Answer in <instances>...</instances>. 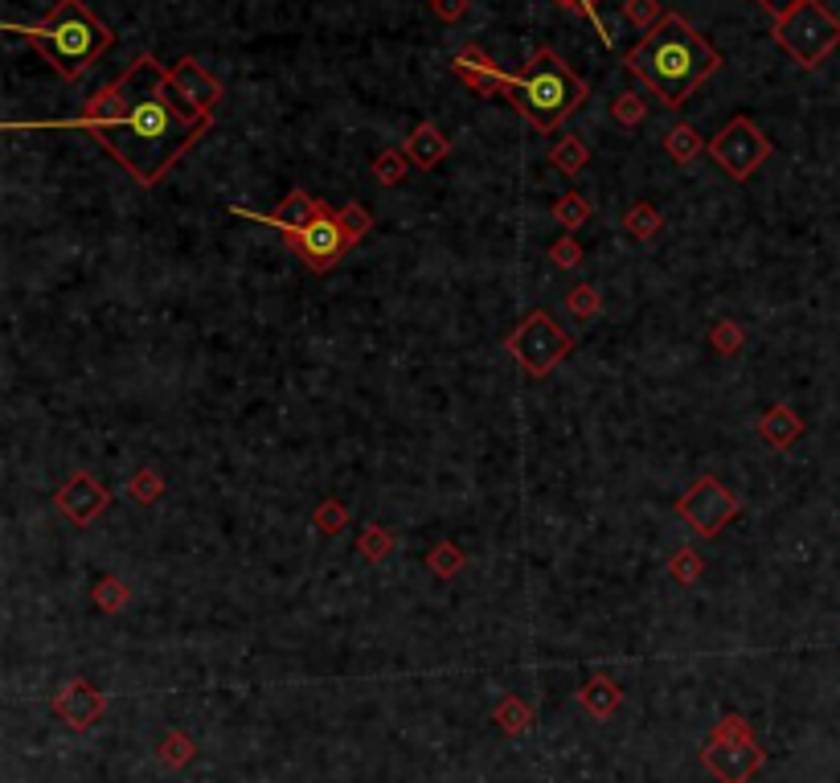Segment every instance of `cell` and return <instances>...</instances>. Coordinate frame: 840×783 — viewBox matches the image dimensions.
I'll return each mask as SVG.
<instances>
[{
  "label": "cell",
  "instance_id": "7",
  "mask_svg": "<svg viewBox=\"0 0 840 783\" xmlns=\"http://www.w3.org/2000/svg\"><path fill=\"white\" fill-rule=\"evenodd\" d=\"M771 152H775L771 136L758 128L751 116H734L710 140V157L718 160L722 173L734 176V181H751V176L771 160Z\"/></svg>",
  "mask_w": 840,
  "mask_h": 783
},
{
  "label": "cell",
  "instance_id": "20",
  "mask_svg": "<svg viewBox=\"0 0 840 783\" xmlns=\"http://www.w3.org/2000/svg\"><path fill=\"white\" fill-rule=\"evenodd\" d=\"M550 164L562 176H570V181H574V176H582V169L591 164V148L582 144L579 136H562V140L550 148Z\"/></svg>",
  "mask_w": 840,
  "mask_h": 783
},
{
  "label": "cell",
  "instance_id": "3",
  "mask_svg": "<svg viewBox=\"0 0 840 783\" xmlns=\"http://www.w3.org/2000/svg\"><path fill=\"white\" fill-rule=\"evenodd\" d=\"M4 30L25 37L33 50H42L54 74L66 83H78L116 45V33L107 30L83 0H58L42 25H4Z\"/></svg>",
  "mask_w": 840,
  "mask_h": 783
},
{
  "label": "cell",
  "instance_id": "29",
  "mask_svg": "<svg viewBox=\"0 0 840 783\" xmlns=\"http://www.w3.org/2000/svg\"><path fill=\"white\" fill-rule=\"evenodd\" d=\"M410 169H414V164H410V157H406L402 148H386V152H377L374 157V176L381 181V185H398V181H406Z\"/></svg>",
  "mask_w": 840,
  "mask_h": 783
},
{
  "label": "cell",
  "instance_id": "4",
  "mask_svg": "<svg viewBox=\"0 0 840 783\" xmlns=\"http://www.w3.org/2000/svg\"><path fill=\"white\" fill-rule=\"evenodd\" d=\"M505 99L513 103L517 116H525L529 128L541 131V136H550V131L562 128L566 119L582 107V99H586V83L558 58V50L537 45L529 66L517 71V78H513V87H508Z\"/></svg>",
  "mask_w": 840,
  "mask_h": 783
},
{
  "label": "cell",
  "instance_id": "11",
  "mask_svg": "<svg viewBox=\"0 0 840 783\" xmlns=\"http://www.w3.org/2000/svg\"><path fill=\"white\" fill-rule=\"evenodd\" d=\"M54 505H58V513L74 529H90V525L111 508V489H107L103 480L90 476V472H74L58 493H54Z\"/></svg>",
  "mask_w": 840,
  "mask_h": 783
},
{
  "label": "cell",
  "instance_id": "10",
  "mask_svg": "<svg viewBox=\"0 0 840 783\" xmlns=\"http://www.w3.org/2000/svg\"><path fill=\"white\" fill-rule=\"evenodd\" d=\"M291 250L304 259L308 271L324 276V271H333L336 262L353 250V238L345 234V226H341V218H336V210H329V202H324L316 210V218L300 230V238H295V247Z\"/></svg>",
  "mask_w": 840,
  "mask_h": 783
},
{
  "label": "cell",
  "instance_id": "30",
  "mask_svg": "<svg viewBox=\"0 0 840 783\" xmlns=\"http://www.w3.org/2000/svg\"><path fill=\"white\" fill-rule=\"evenodd\" d=\"M742 345H746V329H742L739 320H718L710 329V348L713 353H722V357H739Z\"/></svg>",
  "mask_w": 840,
  "mask_h": 783
},
{
  "label": "cell",
  "instance_id": "9",
  "mask_svg": "<svg viewBox=\"0 0 840 783\" xmlns=\"http://www.w3.org/2000/svg\"><path fill=\"white\" fill-rule=\"evenodd\" d=\"M677 517H681L697 537H718L725 525L742 513L739 493H730L718 476H697L681 496H677Z\"/></svg>",
  "mask_w": 840,
  "mask_h": 783
},
{
  "label": "cell",
  "instance_id": "16",
  "mask_svg": "<svg viewBox=\"0 0 840 783\" xmlns=\"http://www.w3.org/2000/svg\"><path fill=\"white\" fill-rule=\"evenodd\" d=\"M402 152L410 157V164H414L419 173H431V169L443 164V157L451 152V140L435 128V124H419V128L406 136Z\"/></svg>",
  "mask_w": 840,
  "mask_h": 783
},
{
  "label": "cell",
  "instance_id": "40",
  "mask_svg": "<svg viewBox=\"0 0 840 783\" xmlns=\"http://www.w3.org/2000/svg\"><path fill=\"white\" fill-rule=\"evenodd\" d=\"M754 4H758V9H763V13H767L771 21H783V17L796 13L804 0H754Z\"/></svg>",
  "mask_w": 840,
  "mask_h": 783
},
{
  "label": "cell",
  "instance_id": "21",
  "mask_svg": "<svg viewBox=\"0 0 840 783\" xmlns=\"http://www.w3.org/2000/svg\"><path fill=\"white\" fill-rule=\"evenodd\" d=\"M579 701L594 714V718H607V714L623 701V689L615 682H607V677H591V682L579 689Z\"/></svg>",
  "mask_w": 840,
  "mask_h": 783
},
{
  "label": "cell",
  "instance_id": "38",
  "mask_svg": "<svg viewBox=\"0 0 840 783\" xmlns=\"http://www.w3.org/2000/svg\"><path fill=\"white\" fill-rule=\"evenodd\" d=\"M558 4H562V9H570V13H582V17H591V21H594V30H599V33H603V42H615V37H611V33H607V25H603V17H599V0H558Z\"/></svg>",
  "mask_w": 840,
  "mask_h": 783
},
{
  "label": "cell",
  "instance_id": "6",
  "mask_svg": "<svg viewBox=\"0 0 840 783\" xmlns=\"http://www.w3.org/2000/svg\"><path fill=\"white\" fill-rule=\"evenodd\" d=\"M505 353L521 365L529 377H550L553 369L574 353V336L566 333L546 308H534V312L505 336Z\"/></svg>",
  "mask_w": 840,
  "mask_h": 783
},
{
  "label": "cell",
  "instance_id": "1",
  "mask_svg": "<svg viewBox=\"0 0 840 783\" xmlns=\"http://www.w3.org/2000/svg\"><path fill=\"white\" fill-rule=\"evenodd\" d=\"M66 128L87 131L90 140H99L116 157V164L136 185L152 189L214 128V116L185 111L173 95L169 66H160L152 54H140L119 78L95 90L83 116L71 119Z\"/></svg>",
  "mask_w": 840,
  "mask_h": 783
},
{
  "label": "cell",
  "instance_id": "35",
  "mask_svg": "<svg viewBox=\"0 0 840 783\" xmlns=\"http://www.w3.org/2000/svg\"><path fill=\"white\" fill-rule=\"evenodd\" d=\"M496 722L505 726L508 734H521V730H529V722H534V710L525 706L521 697H505V701L496 706Z\"/></svg>",
  "mask_w": 840,
  "mask_h": 783
},
{
  "label": "cell",
  "instance_id": "37",
  "mask_svg": "<svg viewBox=\"0 0 840 783\" xmlns=\"http://www.w3.org/2000/svg\"><path fill=\"white\" fill-rule=\"evenodd\" d=\"M189 754H193V742L185 734H169V739L160 742V763H169V768H185Z\"/></svg>",
  "mask_w": 840,
  "mask_h": 783
},
{
  "label": "cell",
  "instance_id": "28",
  "mask_svg": "<svg viewBox=\"0 0 840 783\" xmlns=\"http://www.w3.org/2000/svg\"><path fill=\"white\" fill-rule=\"evenodd\" d=\"M701 575H706V558H701L693 546H681V550L668 558V579H672V582H681V587H693Z\"/></svg>",
  "mask_w": 840,
  "mask_h": 783
},
{
  "label": "cell",
  "instance_id": "22",
  "mask_svg": "<svg viewBox=\"0 0 840 783\" xmlns=\"http://www.w3.org/2000/svg\"><path fill=\"white\" fill-rule=\"evenodd\" d=\"M394 550H398V537H394L390 534V529H386V525H365V529H362V537H357V554H362V558H365V562H386V558H390V554Z\"/></svg>",
  "mask_w": 840,
  "mask_h": 783
},
{
  "label": "cell",
  "instance_id": "5",
  "mask_svg": "<svg viewBox=\"0 0 840 783\" xmlns=\"http://www.w3.org/2000/svg\"><path fill=\"white\" fill-rule=\"evenodd\" d=\"M775 45L799 71H816L840 45V17L828 13L820 0H804L791 17L775 21Z\"/></svg>",
  "mask_w": 840,
  "mask_h": 783
},
{
  "label": "cell",
  "instance_id": "36",
  "mask_svg": "<svg viewBox=\"0 0 840 783\" xmlns=\"http://www.w3.org/2000/svg\"><path fill=\"white\" fill-rule=\"evenodd\" d=\"M550 262H558L562 271H574V267L582 262L579 238H574V234H562V238H558V243L550 247Z\"/></svg>",
  "mask_w": 840,
  "mask_h": 783
},
{
  "label": "cell",
  "instance_id": "18",
  "mask_svg": "<svg viewBox=\"0 0 840 783\" xmlns=\"http://www.w3.org/2000/svg\"><path fill=\"white\" fill-rule=\"evenodd\" d=\"M623 230L632 234L636 243H653L656 234L665 230V214L653 202H632L623 210Z\"/></svg>",
  "mask_w": 840,
  "mask_h": 783
},
{
  "label": "cell",
  "instance_id": "19",
  "mask_svg": "<svg viewBox=\"0 0 840 783\" xmlns=\"http://www.w3.org/2000/svg\"><path fill=\"white\" fill-rule=\"evenodd\" d=\"M665 152L677 160V164H693L701 152H710V144L701 140V131H697L693 124H672L665 136Z\"/></svg>",
  "mask_w": 840,
  "mask_h": 783
},
{
  "label": "cell",
  "instance_id": "14",
  "mask_svg": "<svg viewBox=\"0 0 840 783\" xmlns=\"http://www.w3.org/2000/svg\"><path fill=\"white\" fill-rule=\"evenodd\" d=\"M451 74H455L460 83H467L476 95H484V99H505L508 87H513V78H517L513 71L496 66L480 45H464V50L451 58Z\"/></svg>",
  "mask_w": 840,
  "mask_h": 783
},
{
  "label": "cell",
  "instance_id": "12",
  "mask_svg": "<svg viewBox=\"0 0 840 783\" xmlns=\"http://www.w3.org/2000/svg\"><path fill=\"white\" fill-rule=\"evenodd\" d=\"M169 83H173L176 103H181L185 111H193V116H214L222 95H226L218 78L205 71L197 58H181L176 66H169Z\"/></svg>",
  "mask_w": 840,
  "mask_h": 783
},
{
  "label": "cell",
  "instance_id": "34",
  "mask_svg": "<svg viewBox=\"0 0 840 783\" xmlns=\"http://www.w3.org/2000/svg\"><path fill=\"white\" fill-rule=\"evenodd\" d=\"M336 218H341V226H345V234H348V238H353V247L362 243L365 234L374 230V214H369V210H365L362 202H345V205H341V210H336Z\"/></svg>",
  "mask_w": 840,
  "mask_h": 783
},
{
  "label": "cell",
  "instance_id": "25",
  "mask_svg": "<svg viewBox=\"0 0 840 783\" xmlns=\"http://www.w3.org/2000/svg\"><path fill=\"white\" fill-rule=\"evenodd\" d=\"M464 566H467V554L460 550L455 541H435V546L427 550V570L439 575V579H455Z\"/></svg>",
  "mask_w": 840,
  "mask_h": 783
},
{
  "label": "cell",
  "instance_id": "8",
  "mask_svg": "<svg viewBox=\"0 0 840 783\" xmlns=\"http://www.w3.org/2000/svg\"><path fill=\"white\" fill-rule=\"evenodd\" d=\"M706 768L722 783H746L763 768V751H758L751 726L742 722L739 714H725L718 722L710 747H706Z\"/></svg>",
  "mask_w": 840,
  "mask_h": 783
},
{
  "label": "cell",
  "instance_id": "24",
  "mask_svg": "<svg viewBox=\"0 0 840 783\" xmlns=\"http://www.w3.org/2000/svg\"><path fill=\"white\" fill-rule=\"evenodd\" d=\"M123 496L136 501V505H157L160 496H164V476H160L157 468H140V472H131L128 476Z\"/></svg>",
  "mask_w": 840,
  "mask_h": 783
},
{
  "label": "cell",
  "instance_id": "31",
  "mask_svg": "<svg viewBox=\"0 0 840 783\" xmlns=\"http://www.w3.org/2000/svg\"><path fill=\"white\" fill-rule=\"evenodd\" d=\"M312 525H316V529H320L324 537L345 534V525H348V505H345V501H336V496H329V501H320L316 513H312Z\"/></svg>",
  "mask_w": 840,
  "mask_h": 783
},
{
  "label": "cell",
  "instance_id": "23",
  "mask_svg": "<svg viewBox=\"0 0 840 783\" xmlns=\"http://www.w3.org/2000/svg\"><path fill=\"white\" fill-rule=\"evenodd\" d=\"M553 222H558L562 230H579V226H586V222H591V197H582L579 189L562 193V197L553 202Z\"/></svg>",
  "mask_w": 840,
  "mask_h": 783
},
{
  "label": "cell",
  "instance_id": "27",
  "mask_svg": "<svg viewBox=\"0 0 840 783\" xmlns=\"http://www.w3.org/2000/svg\"><path fill=\"white\" fill-rule=\"evenodd\" d=\"M566 312L579 320H594L603 312V291L594 288V283H574V288L566 291Z\"/></svg>",
  "mask_w": 840,
  "mask_h": 783
},
{
  "label": "cell",
  "instance_id": "2",
  "mask_svg": "<svg viewBox=\"0 0 840 783\" xmlns=\"http://www.w3.org/2000/svg\"><path fill=\"white\" fill-rule=\"evenodd\" d=\"M623 62H627V71L636 74L644 87L656 90V99L665 103L668 111L685 107L689 95H693L710 74L722 71V54H718L681 13H672V9H668V17L656 30H648L639 37V45L627 50Z\"/></svg>",
  "mask_w": 840,
  "mask_h": 783
},
{
  "label": "cell",
  "instance_id": "26",
  "mask_svg": "<svg viewBox=\"0 0 840 783\" xmlns=\"http://www.w3.org/2000/svg\"><path fill=\"white\" fill-rule=\"evenodd\" d=\"M90 599H95V608H99V611L116 615V611L128 608L131 591L123 587V579H119V575H103V579H95V587H90Z\"/></svg>",
  "mask_w": 840,
  "mask_h": 783
},
{
  "label": "cell",
  "instance_id": "39",
  "mask_svg": "<svg viewBox=\"0 0 840 783\" xmlns=\"http://www.w3.org/2000/svg\"><path fill=\"white\" fill-rule=\"evenodd\" d=\"M467 4H472V0H431V13H435L439 21L455 25L460 17H467Z\"/></svg>",
  "mask_w": 840,
  "mask_h": 783
},
{
  "label": "cell",
  "instance_id": "17",
  "mask_svg": "<svg viewBox=\"0 0 840 783\" xmlns=\"http://www.w3.org/2000/svg\"><path fill=\"white\" fill-rule=\"evenodd\" d=\"M758 436H763L767 448L787 451L799 436H804V419H799L787 403H775V407L763 410V419H758Z\"/></svg>",
  "mask_w": 840,
  "mask_h": 783
},
{
  "label": "cell",
  "instance_id": "33",
  "mask_svg": "<svg viewBox=\"0 0 840 783\" xmlns=\"http://www.w3.org/2000/svg\"><path fill=\"white\" fill-rule=\"evenodd\" d=\"M611 119H615L620 128H639V124L648 119V103L639 99L636 90H623L620 99H611Z\"/></svg>",
  "mask_w": 840,
  "mask_h": 783
},
{
  "label": "cell",
  "instance_id": "15",
  "mask_svg": "<svg viewBox=\"0 0 840 783\" xmlns=\"http://www.w3.org/2000/svg\"><path fill=\"white\" fill-rule=\"evenodd\" d=\"M103 710H107V697H103L90 682H83V677L71 682L58 697H54V714H58L71 730H87V726H95L103 718Z\"/></svg>",
  "mask_w": 840,
  "mask_h": 783
},
{
  "label": "cell",
  "instance_id": "32",
  "mask_svg": "<svg viewBox=\"0 0 840 783\" xmlns=\"http://www.w3.org/2000/svg\"><path fill=\"white\" fill-rule=\"evenodd\" d=\"M623 17L636 25V30H656L660 21L668 17V9L660 4V0H623Z\"/></svg>",
  "mask_w": 840,
  "mask_h": 783
},
{
  "label": "cell",
  "instance_id": "13",
  "mask_svg": "<svg viewBox=\"0 0 840 783\" xmlns=\"http://www.w3.org/2000/svg\"><path fill=\"white\" fill-rule=\"evenodd\" d=\"M320 205H324L320 197H312V193H304V189H291L288 197H283V205H279V210H271V214H259V210H243V205H230V214H234V218H247V222H262V226H271V230L283 234V243H288V247H295L300 230H304L308 222L316 218Z\"/></svg>",
  "mask_w": 840,
  "mask_h": 783
}]
</instances>
